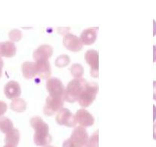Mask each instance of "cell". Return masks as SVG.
I'll use <instances>...</instances> for the list:
<instances>
[{
  "instance_id": "cell-1",
  "label": "cell",
  "mask_w": 156,
  "mask_h": 147,
  "mask_svg": "<svg viewBox=\"0 0 156 147\" xmlns=\"http://www.w3.org/2000/svg\"><path fill=\"white\" fill-rule=\"evenodd\" d=\"M30 124L34 130L33 139L36 145L44 147L51 142L52 137L49 133L48 125L41 117H32L30 120Z\"/></svg>"
},
{
  "instance_id": "cell-2",
  "label": "cell",
  "mask_w": 156,
  "mask_h": 147,
  "mask_svg": "<svg viewBox=\"0 0 156 147\" xmlns=\"http://www.w3.org/2000/svg\"><path fill=\"white\" fill-rule=\"evenodd\" d=\"M87 84L84 78H74L70 81L65 88L64 98V100L69 103H74L77 101L82 91Z\"/></svg>"
},
{
  "instance_id": "cell-3",
  "label": "cell",
  "mask_w": 156,
  "mask_h": 147,
  "mask_svg": "<svg viewBox=\"0 0 156 147\" xmlns=\"http://www.w3.org/2000/svg\"><path fill=\"white\" fill-rule=\"evenodd\" d=\"M98 92V86L96 83H87L78 98V103L82 107L90 106L95 100Z\"/></svg>"
},
{
  "instance_id": "cell-4",
  "label": "cell",
  "mask_w": 156,
  "mask_h": 147,
  "mask_svg": "<svg viewBox=\"0 0 156 147\" xmlns=\"http://www.w3.org/2000/svg\"><path fill=\"white\" fill-rule=\"evenodd\" d=\"M64 97H54L48 95L46 99L45 106L44 107V113L47 116H53L62 109L64 104Z\"/></svg>"
},
{
  "instance_id": "cell-5",
  "label": "cell",
  "mask_w": 156,
  "mask_h": 147,
  "mask_svg": "<svg viewBox=\"0 0 156 147\" xmlns=\"http://www.w3.org/2000/svg\"><path fill=\"white\" fill-rule=\"evenodd\" d=\"M56 121L59 125L68 127H74L77 124L75 114L72 113L69 109L64 107L57 113Z\"/></svg>"
},
{
  "instance_id": "cell-6",
  "label": "cell",
  "mask_w": 156,
  "mask_h": 147,
  "mask_svg": "<svg viewBox=\"0 0 156 147\" xmlns=\"http://www.w3.org/2000/svg\"><path fill=\"white\" fill-rule=\"evenodd\" d=\"M46 89L49 95L54 97H64L65 87L58 77H49L46 81Z\"/></svg>"
},
{
  "instance_id": "cell-7",
  "label": "cell",
  "mask_w": 156,
  "mask_h": 147,
  "mask_svg": "<svg viewBox=\"0 0 156 147\" xmlns=\"http://www.w3.org/2000/svg\"><path fill=\"white\" fill-rule=\"evenodd\" d=\"M63 44L67 50L73 52H80L83 46L80 38L71 33H67L64 36Z\"/></svg>"
},
{
  "instance_id": "cell-8",
  "label": "cell",
  "mask_w": 156,
  "mask_h": 147,
  "mask_svg": "<svg viewBox=\"0 0 156 147\" xmlns=\"http://www.w3.org/2000/svg\"><path fill=\"white\" fill-rule=\"evenodd\" d=\"M85 60L90 66L91 76L94 77H98L99 74V54L96 50H88L85 54Z\"/></svg>"
},
{
  "instance_id": "cell-9",
  "label": "cell",
  "mask_w": 156,
  "mask_h": 147,
  "mask_svg": "<svg viewBox=\"0 0 156 147\" xmlns=\"http://www.w3.org/2000/svg\"><path fill=\"white\" fill-rule=\"evenodd\" d=\"M70 139L73 142H75L78 146L80 147L81 145L87 143L88 139H89V135H88L85 127L78 126L73 129Z\"/></svg>"
},
{
  "instance_id": "cell-10",
  "label": "cell",
  "mask_w": 156,
  "mask_h": 147,
  "mask_svg": "<svg viewBox=\"0 0 156 147\" xmlns=\"http://www.w3.org/2000/svg\"><path fill=\"white\" fill-rule=\"evenodd\" d=\"M75 117H76V123L85 128L94 125V121H95L93 115L85 109H78L75 113Z\"/></svg>"
},
{
  "instance_id": "cell-11",
  "label": "cell",
  "mask_w": 156,
  "mask_h": 147,
  "mask_svg": "<svg viewBox=\"0 0 156 147\" xmlns=\"http://www.w3.org/2000/svg\"><path fill=\"white\" fill-rule=\"evenodd\" d=\"M4 93L5 97L10 100L19 98L22 94L20 84L15 81H10L5 84L4 88Z\"/></svg>"
},
{
  "instance_id": "cell-12",
  "label": "cell",
  "mask_w": 156,
  "mask_h": 147,
  "mask_svg": "<svg viewBox=\"0 0 156 147\" xmlns=\"http://www.w3.org/2000/svg\"><path fill=\"white\" fill-rule=\"evenodd\" d=\"M49 59H40L35 61L37 76L43 79H48L51 74Z\"/></svg>"
},
{
  "instance_id": "cell-13",
  "label": "cell",
  "mask_w": 156,
  "mask_h": 147,
  "mask_svg": "<svg viewBox=\"0 0 156 147\" xmlns=\"http://www.w3.org/2000/svg\"><path fill=\"white\" fill-rule=\"evenodd\" d=\"M17 52L16 46L13 41H1L0 42V58H12Z\"/></svg>"
},
{
  "instance_id": "cell-14",
  "label": "cell",
  "mask_w": 156,
  "mask_h": 147,
  "mask_svg": "<svg viewBox=\"0 0 156 147\" xmlns=\"http://www.w3.org/2000/svg\"><path fill=\"white\" fill-rule=\"evenodd\" d=\"M53 55V48L49 45H42L39 46L33 52V58L34 61L40 59H49Z\"/></svg>"
},
{
  "instance_id": "cell-15",
  "label": "cell",
  "mask_w": 156,
  "mask_h": 147,
  "mask_svg": "<svg viewBox=\"0 0 156 147\" xmlns=\"http://www.w3.org/2000/svg\"><path fill=\"white\" fill-rule=\"evenodd\" d=\"M98 28H90L82 31L80 39L85 45H90L96 41L97 38Z\"/></svg>"
},
{
  "instance_id": "cell-16",
  "label": "cell",
  "mask_w": 156,
  "mask_h": 147,
  "mask_svg": "<svg viewBox=\"0 0 156 147\" xmlns=\"http://www.w3.org/2000/svg\"><path fill=\"white\" fill-rule=\"evenodd\" d=\"M22 71L24 77L27 79H32L37 75L35 62L25 61L22 65Z\"/></svg>"
},
{
  "instance_id": "cell-17",
  "label": "cell",
  "mask_w": 156,
  "mask_h": 147,
  "mask_svg": "<svg viewBox=\"0 0 156 147\" xmlns=\"http://www.w3.org/2000/svg\"><path fill=\"white\" fill-rule=\"evenodd\" d=\"M19 140H20V133L17 129L13 128L8 133H5V142L7 145H14L17 147Z\"/></svg>"
},
{
  "instance_id": "cell-18",
  "label": "cell",
  "mask_w": 156,
  "mask_h": 147,
  "mask_svg": "<svg viewBox=\"0 0 156 147\" xmlns=\"http://www.w3.org/2000/svg\"><path fill=\"white\" fill-rule=\"evenodd\" d=\"M27 103L23 99L16 98L12 100V103H10V109L14 112L17 113H22L26 109Z\"/></svg>"
},
{
  "instance_id": "cell-19",
  "label": "cell",
  "mask_w": 156,
  "mask_h": 147,
  "mask_svg": "<svg viewBox=\"0 0 156 147\" xmlns=\"http://www.w3.org/2000/svg\"><path fill=\"white\" fill-rule=\"evenodd\" d=\"M13 128V123L9 118L3 116L0 117V131L6 133Z\"/></svg>"
},
{
  "instance_id": "cell-20",
  "label": "cell",
  "mask_w": 156,
  "mask_h": 147,
  "mask_svg": "<svg viewBox=\"0 0 156 147\" xmlns=\"http://www.w3.org/2000/svg\"><path fill=\"white\" fill-rule=\"evenodd\" d=\"M70 74L74 78H80L83 74V67L80 64H73L70 68Z\"/></svg>"
},
{
  "instance_id": "cell-21",
  "label": "cell",
  "mask_w": 156,
  "mask_h": 147,
  "mask_svg": "<svg viewBox=\"0 0 156 147\" xmlns=\"http://www.w3.org/2000/svg\"><path fill=\"white\" fill-rule=\"evenodd\" d=\"M70 57L67 55H61L60 56H58L57 58V59L55 60V65L58 67L60 68H62V67H66L70 63Z\"/></svg>"
},
{
  "instance_id": "cell-22",
  "label": "cell",
  "mask_w": 156,
  "mask_h": 147,
  "mask_svg": "<svg viewBox=\"0 0 156 147\" xmlns=\"http://www.w3.org/2000/svg\"><path fill=\"white\" fill-rule=\"evenodd\" d=\"M22 37V33L20 30L19 29H13L9 31V38L10 41L16 42V41H19L21 40Z\"/></svg>"
},
{
  "instance_id": "cell-23",
  "label": "cell",
  "mask_w": 156,
  "mask_h": 147,
  "mask_svg": "<svg viewBox=\"0 0 156 147\" xmlns=\"http://www.w3.org/2000/svg\"><path fill=\"white\" fill-rule=\"evenodd\" d=\"M99 131L97 130V132L94 133L90 137H89L88 142L89 145L90 147H98L99 146Z\"/></svg>"
},
{
  "instance_id": "cell-24",
  "label": "cell",
  "mask_w": 156,
  "mask_h": 147,
  "mask_svg": "<svg viewBox=\"0 0 156 147\" xmlns=\"http://www.w3.org/2000/svg\"><path fill=\"white\" fill-rule=\"evenodd\" d=\"M7 109H8V106L6 103L2 100H0V117L3 116L6 113Z\"/></svg>"
},
{
  "instance_id": "cell-25",
  "label": "cell",
  "mask_w": 156,
  "mask_h": 147,
  "mask_svg": "<svg viewBox=\"0 0 156 147\" xmlns=\"http://www.w3.org/2000/svg\"><path fill=\"white\" fill-rule=\"evenodd\" d=\"M63 147H80V146H78L75 142H73V141L69 138V139L64 140V143H63Z\"/></svg>"
},
{
  "instance_id": "cell-26",
  "label": "cell",
  "mask_w": 156,
  "mask_h": 147,
  "mask_svg": "<svg viewBox=\"0 0 156 147\" xmlns=\"http://www.w3.org/2000/svg\"><path fill=\"white\" fill-rule=\"evenodd\" d=\"M3 66H4L3 60L2 59V58H0V77H1V76H2V69H3Z\"/></svg>"
},
{
  "instance_id": "cell-27",
  "label": "cell",
  "mask_w": 156,
  "mask_h": 147,
  "mask_svg": "<svg viewBox=\"0 0 156 147\" xmlns=\"http://www.w3.org/2000/svg\"><path fill=\"white\" fill-rule=\"evenodd\" d=\"M153 88H154V93H153V99L156 100V81L153 82Z\"/></svg>"
},
{
  "instance_id": "cell-28",
  "label": "cell",
  "mask_w": 156,
  "mask_h": 147,
  "mask_svg": "<svg viewBox=\"0 0 156 147\" xmlns=\"http://www.w3.org/2000/svg\"><path fill=\"white\" fill-rule=\"evenodd\" d=\"M153 138L156 140V123H154L153 126Z\"/></svg>"
},
{
  "instance_id": "cell-29",
  "label": "cell",
  "mask_w": 156,
  "mask_h": 147,
  "mask_svg": "<svg viewBox=\"0 0 156 147\" xmlns=\"http://www.w3.org/2000/svg\"><path fill=\"white\" fill-rule=\"evenodd\" d=\"M154 61H156V45H154Z\"/></svg>"
},
{
  "instance_id": "cell-30",
  "label": "cell",
  "mask_w": 156,
  "mask_h": 147,
  "mask_svg": "<svg viewBox=\"0 0 156 147\" xmlns=\"http://www.w3.org/2000/svg\"><path fill=\"white\" fill-rule=\"evenodd\" d=\"M80 147H90L89 145V144L88 143H87V144H84V145H81V146Z\"/></svg>"
},
{
  "instance_id": "cell-31",
  "label": "cell",
  "mask_w": 156,
  "mask_h": 147,
  "mask_svg": "<svg viewBox=\"0 0 156 147\" xmlns=\"http://www.w3.org/2000/svg\"><path fill=\"white\" fill-rule=\"evenodd\" d=\"M3 147H16V146H14V145H7V144H5Z\"/></svg>"
},
{
  "instance_id": "cell-32",
  "label": "cell",
  "mask_w": 156,
  "mask_h": 147,
  "mask_svg": "<svg viewBox=\"0 0 156 147\" xmlns=\"http://www.w3.org/2000/svg\"><path fill=\"white\" fill-rule=\"evenodd\" d=\"M51 145H47V146H44V147H51Z\"/></svg>"
},
{
  "instance_id": "cell-33",
  "label": "cell",
  "mask_w": 156,
  "mask_h": 147,
  "mask_svg": "<svg viewBox=\"0 0 156 147\" xmlns=\"http://www.w3.org/2000/svg\"><path fill=\"white\" fill-rule=\"evenodd\" d=\"M51 147H54V146H51Z\"/></svg>"
}]
</instances>
